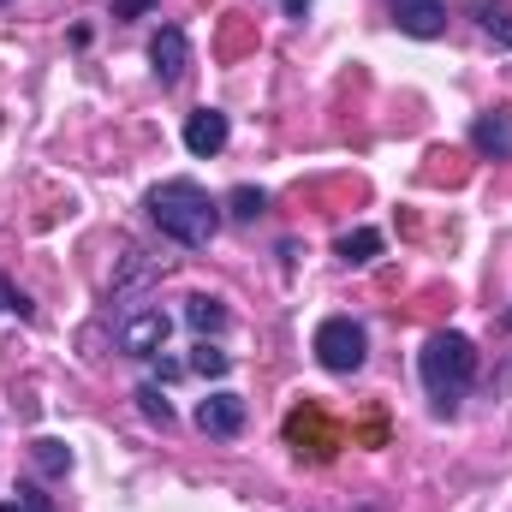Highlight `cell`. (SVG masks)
Listing matches in <instances>:
<instances>
[{
    "mask_svg": "<svg viewBox=\"0 0 512 512\" xmlns=\"http://www.w3.org/2000/svg\"><path fill=\"white\" fill-rule=\"evenodd\" d=\"M477 382V346L465 334H429L423 346V387L435 399V411H453Z\"/></svg>",
    "mask_w": 512,
    "mask_h": 512,
    "instance_id": "7a4b0ae2",
    "label": "cell"
},
{
    "mask_svg": "<svg viewBox=\"0 0 512 512\" xmlns=\"http://www.w3.org/2000/svg\"><path fill=\"white\" fill-rule=\"evenodd\" d=\"M185 149H191V155H221V149H227V114H221V108H197V114L185 120Z\"/></svg>",
    "mask_w": 512,
    "mask_h": 512,
    "instance_id": "ba28073f",
    "label": "cell"
},
{
    "mask_svg": "<svg viewBox=\"0 0 512 512\" xmlns=\"http://www.w3.org/2000/svg\"><path fill=\"white\" fill-rule=\"evenodd\" d=\"M280 6H286L292 18H304V12H310V0H280Z\"/></svg>",
    "mask_w": 512,
    "mask_h": 512,
    "instance_id": "e0dca14e",
    "label": "cell"
},
{
    "mask_svg": "<svg viewBox=\"0 0 512 512\" xmlns=\"http://www.w3.org/2000/svg\"><path fill=\"white\" fill-rule=\"evenodd\" d=\"M507 322H512V310H507Z\"/></svg>",
    "mask_w": 512,
    "mask_h": 512,
    "instance_id": "44dd1931",
    "label": "cell"
},
{
    "mask_svg": "<svg viewBox=\"0 0 512 512\" xmlns=\"http://www.w3.org/2000/svg\"><path fill=\"white\" fill-rule=\"evenodd\" d=\"M185 322H191L197 334H221V328H227V310H221V298H203V292H197V298H185Z\"/></svg>",
    "mask_w": 512,
    "mask_h": 512,
    "instance_id": "30bf717a",
    "label": "cell"
},
{
    "mask_svg": "<svg viewBox=\"0 0 512 512\" xmlns=\"http://www.w3.org/2000/svg\"><path fill=\"white\" fill-rule=\"evenodd\" d=\"M191 370H197V376H227V370H233V358H227V352H215V346H197Z\"/></svg>",
    "mask_w": 512,
    "mask_h": 512,
    "instance_id": "9a60e30c",
    "label": "cell"
},
{
    "mask_svg": "<svg viewBox=\"0 0 512 512\" xmlns=\"http://www.w3.org/2000/svg\"><path fill=\"white\" fill-rule=\"evenodd\" d=\"M197 429L203 435H239L245 429V399L239 393H209L197 405Z\"/></svg>",
    "mask_w": 512,
    "mask_h": 512,
    "instance_id": "52a82bcc",
    "label": "cell"
},
{
    "mask_svg": "<svg viewBox=\"0 0 512 512\" xmlns=\"http://www.w3.org/2000/svg\"><path fill=\"white\" fill-rule=\"evenodd\" d=\"M36 465H42V471H66V465H72V453H66L60 441H36Z\"/></svg>",
    "mask_w": 512,
    "mask_h": 512,
    "instance_id": "2e32d148",
    "label": "cell"
},
{
    "mask_svg": "<svg viewBox=\"0 0 512 512\" xmlns=\"http://www.w3.org/2000/svg\"><path fill=\"white\" fill-rule=\"evenodd\" d=\"M161 346H167V316H161V310H131L126 328H120V352L149 358V352H161Z\"/></svg>",
    "mask_w": 512,
    "mask_h": 512,
    "instance_id": "8992f818",
    "label": "cell"
},
{
    "mask_svg": "<svg viewBox=\"0 0 512 512\" xmlns=\"http://www.w3.org/2000/svg\"><path fill=\"white\" fill-rule=\"evenodd\" d=\"M30 512H48V501H42V495H30Z\"/></svg>",
    "mask_w": 512,
    "mask_h": 512,
    "instance_id": "ac0fdd59",
    "label": "cell"
},
{
    "mask_svg": "<svg viewBox=\"0 0 512 512\" xmlns=\"http://www.w3.org/2000/svg\"><path fill=\"white\" fill-rule=\"evenodd\" d=\"M364 352H370V340H364V328H358L352 316H328V322L316 328V358H322V370L352 376V370H364Z\"/></svg>",
    "mask_w": 512,
    "mask_h": 512,
    "instance_id": "3957f363",
    "label": "cell"
},
{
    "mask_svg": "<svg viewBox=\"0 0 512 512\" xmlns=\"http://www.w3.org/2000/svg\"><path fill=\"white\" fill-rule=\"evenodd\" d=\"M471 143H477V155L507 161L512 155V114H483V120L471 126Z\"/></svg>",
    "mask_w": 512,
    "mask_h": 512,
    "instance_id": "9c48e42d",
    "label": "cell"
},
{
    "mask_svg": "<svg viewBox=\"0 0 512 512\" xmlns=\"http://www.w3.org/2000/svg\"><path fill=\"white\" fill-rule=\"evenodd\" d=\"M0 304H6V286H0Z\"/></svg>",
    "mask_w": 512,
    "mask_h": 512,
    "instance_id": "ffe728a7",
    "label": "cell"
},
{
    "mask_svg": "<svg viewBox=\"0 0 512 512\" xmlns=\"http://www.w3.org/2000/svg\"><path fill=\"white\" fill-rule=\"evenodd\" d=\"M227 209H233V221H256V215L268 209V197H262L256 185H239V191L227 197Z\"/></svg>",
    "mask_w": 512,
    "mask_h": 512,
    "instance_id": "4fadbf2b",
    "label": "cell"
},
{
    "mask_svg": "<svg viewBox=\"0 0 512 512\" xmlns=\"http://www.w3.org/2000/svg\"><path fill=\"white\" fill-rule=\"evenodd\" d=\"M477 18H483V30H489L495 42H507L512 48V6L507 0H477Z\"/></svg>",
    "mask_w": 512,
    "mask_h": 512,
    "instance_id": "7c38bea8",
    "label": "cell"
},
{
    "mask_svg": "<svg viewBox=\"0 0 512 512\" xmlns=\"http://www.w3.org/2000/svg\"><path fill=\"white\" fill-rule=\"evenodd\" d=\"M137 405H143V417H149V423H167V417H173V405L161 399V387H155V382L137 387Z\"/></svg>",
    "mask_w": 512,
    "mask_h": 512,
    "instance_id": "5bb4252c",
    "label": "cell"
},
{
    "mask_svg": "<svg viewBox=\"0 0 512 512\" xmlns=\"http://www.w3.org/2000/svg\"><path fill=\"white\" fill-rule=\"evenodd\" d=\"M334 251H340V262H352V268H364L370 256L382 251V233H370V227H358V233H346V239H340Z\"/></svg>",
    "mask_w": 512,
    "mask_h": 512,
    "instance_id": "8fae6325",
    "label": "cell"
},
{
    "mask_svg": "<svg viewBox=\"0 0 512 512\" xmlns=\"http://www.w3.org/2000/svg\"><path fill=\"white\" fill-rule=\"evenodd\" d=\"M0 512H24V507H18V501H6V507H0Z\"/></svg>",
    "mask_w": 512,
    "mask_h": 512,
    "instance_id": "d6986e66",
    "label": "cell"
},
{
    "mask_svg": "<svg viewBox=\"0 0 512 512\" xmlns=\"http://www.w3.org/2000/svg\"><path fill=\"white\" fill-rule=\"evenodd\" d=\"M149 221H155L167 239L203 251V245L221 233V203H215L197 179H167V185L149 191Z\"/></svg>",
    "mask_w": 512,
    "mask_h": 512,
    "instance_id": "6da1fadb",
    "label": "cell"
},
{
    "mask_svg": "<svg viewBox=\"0 0 512 512\" xmlns=\"http://www.w3.org/2000/svg\"><path fill=\"white\" fill-rule=\"evenodd\" d=\"M393 24L417 42H435L447 30V0H393Z\"/></svg>",
    "mask_w": 512,
    "mask_h": 512,
    "instance_id": "277c9868",
    "label": "cell"
},
{
    "mask_svg": "<svg viewBox=\"0 0 512 512\" xmlns=\"http://www.w3.org/2000/svg\"><path fill=\"white\" fill-rule=\"evenodd\" d=\"M149 66H155V78L161 84H179L185 78V66H191V42H185V30H155V42H149Z\"/></svg>",
    "mask_w": 512,
    "mask_h": 512,
    "instance_id": "5b68a950",
    "label": "cell"
}]
</instances>
